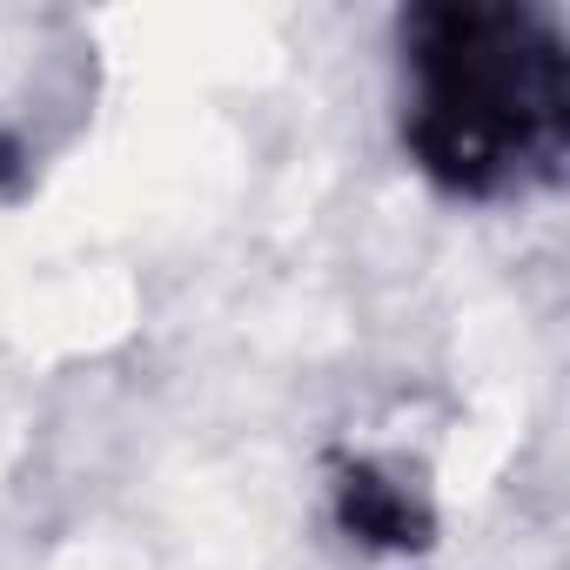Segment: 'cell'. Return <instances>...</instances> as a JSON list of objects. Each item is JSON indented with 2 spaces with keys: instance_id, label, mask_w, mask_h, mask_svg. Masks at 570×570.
<instances>
[{
  "instance_id": "6da1fadb",
  "label": "cell",
  "mask_w": 570,
  "mask_h": 570,
  "mask_svg": "<svg viewBox=\"0 0 570 570\" xmlns=\"http://www.w3.org/2000/svg\"><path fill=\"white\" fill-rule=\"evenodd\" d=\"M416 168L450 195H503L557 175L570 141V55L530 8L436 0L403 14Z\"/></svg>"
},
{
  "instance_id": "7a4b0ae2",
  "label": "cell",
  "mask_w": 570,
  "mask_h": 570,
  "mask_svg": "<svg viewBox=\"0 0 570 570\" xmlns=\"http://www.w3.org/2000/svg\"><path fill=\"white\" fill-rule=\"evenodd\" d=\"M330 510H336V530L356 543V550H376V557H410V550H430L436 537V517L430 503L383 463L370 456H350L330 483Z\"/></svg>"
}]
</instances>
